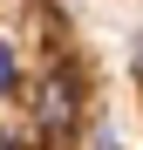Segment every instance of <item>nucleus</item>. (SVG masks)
<instances>
[{
	"label": "nucleus",
	"mask_w": 143,
	"mask_h": 150,
	"mask_svg": "<svg viewBox=\"0 0 143 150\" xmlns=\"http://www.w3.org/2000/svg\"><path fill=\"white\" fill-rule=\"evenodd\" d=\"M82 109H89V96H82V68H48L41 75V89H34V137L41 143H68L82 130Z\"/></svg>",
	"instance_id": "f257e3e1"
},
{
	"label": "nucleus",
	"mask_w": 143,
	"mask_h": 150,
	"mask_svg": "<svg viewBox=\"0 0 143 150\" xmlns=\"http://www.w3.org/2000/svg\"><path fill=\"white\" fill-rule=\"evenodd\" d=\"M14 89H20V48H14V41H0V103H7Z\"/></svg>",
	"instance_id": "f03ea898"
},
{
	"label": "nucleus",
	"mask_w": 143,
	"mask_h": 150,
	"mask_svg": "<svg viewBox=\"0 0 143 150\" xmlns=\"http://www.w3.org/2000/svg\"><path fill=\"white\" fill-rule=\"evenodd\" d=\"M89 150H123V137H116L109 123H89Z\"/></svg>",
	"instance_id": "7ed1b4c3"
},
{
	"label": "nucleus",
	"mask_w": 143,
	"mask_h": 150,
	"mask_svg": "<svg viewBox=\"0 0 143 150\" xmlns=\"http://www.w3.org/2000/svg\"><path fill=\"white\" fill-rule=\"evenodd\" d=\"M0 150H27V143H20V137L7 130V123H0Z\"/></svg>",
	"instance_id": "20e7f679"
}]
</instances>
